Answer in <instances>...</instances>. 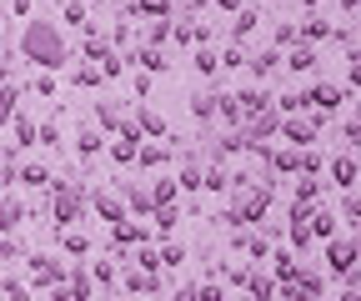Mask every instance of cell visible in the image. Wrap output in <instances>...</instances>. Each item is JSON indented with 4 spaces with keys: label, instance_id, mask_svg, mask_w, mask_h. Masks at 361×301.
Segmentation results:
<instances>
[{
    "label": "cell",
    "instance_id": "11a10c76",
    "mask_svg": "<svg viewBox=\"0 0 361 301\" xmlns=\"http://www.w3.org/2000/svg\"><path fill=\"white\" fill-rule=\"evenodd\" d=\"M96 70H101V80H121V75H126V56H106Z\"/></svg>",
    "mask_w": 361,
    "mask_h": 301
},
{
    "label": "cell",
    "instance_id": "f35d334b",
    "mask_svg": "<svg viewBox=\"0 0 361 301\" xmlns=\"http://www.w3.org/2000/svg\"><path fill=\"white\" fill-rule=\"evenodd\" d=\"M191 66H196V75H206V80H216V75H221V56H216V46H196V56H191Z\"/></svg>",
    "mask_w": 361,
    "mask_h": 301
},
{
    "label": "cell",
    "instance_id": "f546056e",
    "mask_svg": "<svg viewBox=\"0 0 361 301\" xmlns=\"http://www.w3.org/2000/svg\"><path fill=\"white\" fill-rule=\"evenodd\" d=\"M156 256H161V271H180L191 262V251H186V241H176V236H166L161 246H156Z\"/></svg>",
    "mask_w": 361,
    "mask_h": 301
},
{
    "label": "cell",
    "instance_id": "4316f807",
    "mask_svg": "<svg viewBox=\"0 0 361 301\" xmlns=\"http://www.w3.org/2000/svg\"><path fill=\"white\" fill-rule=\"evenodd\" d=\"M256 25H261V11H256V6H241V11L231 16V46H246V40L256 35Z\"/></svg>",
    "mask_w": 361,
    "mask_h": 301
},
{
    "label": "cell",
    "instance_id": "d6986e66",
    "mask_svg": "<svg viewBox=\"0 0 361 301\" xmlns=\"http://www.w3.org/2000/svg\"><path fill=\"white\" fill-rule=\"evenodd\" d=\"M231 96H236V106H241V121L271 111V91H266V85H241V91H231Z\"/></svg>",
    "mask_w": 361,
    "mask_h": 301
},
{
    "label": "cell",
    "instance_id": "f6af8a7d",
    "mask_svg": "<svg viewBox=\"0 0 361 301\" xmlns=\"http://www.w3.org/2000/svg\"><path fill=\"white\" fill-rule=\"evenodd\" d=\"M126 266H135V271H151V276H156V271H161V256H156V246H135Z\"/></svg>",
    "mask_w": 361,
    "mask_h": 301
},
{
    "label": "cell",
    "instance_id": "816d5d0a",
    "mask_svg": "<svg viewBox=\"0 0 361 301\" xmlns=\"http://www.w3.org/2000/svg\"><path fill=\"white\" fill-rule=\"evenodd\" d=\"M271 46H276V51H291V46H296V20H281L276 30H271Z\"/></svg>",
    "mask_w": 361,
    "mask_h": 301
},
{
    "label": "cell",
    "instance_id": "83f0119b",
    "mask_svg": "<svg viewBox=\"0 0 361 301\" xmlns=\"http://www.w3.org/2000/svg\"><path fill=\"white\" fill-rule=\"evenodd\" d=\"M146 186H151V201H156V206H180V186H176L171 171H156Z\"/></svg>",
    "mask_w": 361,
    "mask_h": 301
},
{
    "label": "cell",
    "instance_id": "db71d44e",
    "mask_svg": "<svg viewBox=\"0 0 361 301\" xmlns=\"http://www.w3.org/2000/svg\"><path fill=\"white\" fill-rule=\"evenodd\" d=\"M336 131H341V151H356V141H361V121H356V116H346Z\"/></svg>",
    "mask_w": 361,
    "mask_h": 301
},
{
    "label": "cell",
    "instance_id": "7bdbcfd3",
    "mask_svg": "<svg viewBox=\"0 0 361 301\" xmlns=\"http://www.w3.org/2000/svg\"><path fill=\"white\" fill-rule=\"evenodd\" d=\"M71 85H80V91H101L106 80H101L96 66H85V61H80V66H71Z\"/></svg>",
    "mask_w": 361,
    "mask_h": 301
},
{
    "label": "cell",
    "instance_id": "680465c9",
    "mask_svg": "<svg viewBox=\"0 0 361 301\" xmlns=\"http://www.w3.org/2000/svg\"><path fill=\"white\" fill-rule=\"evenodd\" d=\"M16 80V66H11V56H0V85H11Z\"/></svg>",
    "mask_w": 361,
    "mask_h": 301
},
{
    "label": "cell",
    "instance_id": "e0dca14e",
    "mask_svg": "<svg viewBox=\"0 0 361 301\" xmlns=\"http://www.w3.org/2000/svg\"><path fill=\"white\" fill-rule=\"evenodd\" d=\"M130 116V106L126 101H96V111H90V125L96 131H106V136H116V125Z\"/></svg>",
    "mask_w": 361,
    "mask_h": 301
},
{
    "label": "cell",
    "instance_id": "e575fe53",
    "mask_svg": "<svg viewBox=\"0 0 361 301\" xmlns=\"http://www.w3.org/2000/svg\"><path fill=\"white\" fill-rule=\"evenodd\" d=\"M216 116L226 121V131H241V125H246V121H241V106H236L231 91H216Z\"/></svg>",
    "mask_w": 361,
    "mask_h": 301
},
{
    "label": "cell",
    "instance_id": "2e32d148",
    "mask_svg": "<svg viewBox=\"0 0 361 301\" xmlns=\"http://www.w3.org/2000/svg\"><path fill=\"white\" fill-rule=\"evenodd\" d=\"M246 70H251V85H266L271 75L281 70V51L276 46H261L256 56H246Z\"/></svg>",
    "mask_w": 361,
    "mask_h": 301
},
{
    "label": "cell",
    "instance_id": "7c38bea8",
    "mask_svg": "<svg viewBox=\"0 0 361 301\" xmlns=\"http://www.w3.org/2000/svg\"><path fill=\"white\" fill-rule=\"evenodd\" d=\"M66 296L71 301H96L101 291H96V281H90V271H85V262H66Z\"/></svg>",
    "mask_w": 361,
    "mask_h": 301
},
{
    "label": "cell",
    "instance_id": "cb8c5ba5",
    "mask_svg": "<svg viewBox=\"0 0 361 301\" xmlns=\"http://www.w3.org/2000/svg\"><path fill=\"white\" fill-rule=\"evenodd\" d=\"M322 40H331V20H322V16L296 20V46H322Z\"/></svg>",
    "mask_w": 361,
    "mask_h": 301
},
{
    "label": "cell",
    "instance_id": "6125c7cd",
    "mask_svg": "<svg viewBox=\"0 0 361 301\" xmlns=\"http://www.w3.org/2000/svg\"><path fill=\"white\" fill-rule=\"evenodd\" d=\"M11 16L20 20V16H30V0H11Z\"/></svg>",
    "mask_w": 361,
    "mask_h": 301
},
{
    "label": "cell",
    "instance_id": "ac0fdd59",
    "mask_svg": "<svg viewBox=\"0 0 361 301\" xmlns=\"http://www.w3.org/2000/svg\"><path fill=\"white\" fill-rule=\"evenodd\" d=\"M306 231H311V241H331V236H341V221H336V211H331V206H311Z\"/></svg>",
    "mask_w": 361,
    "mask_h": 301
},
{
    "label": "cell",
    "instance_id": "b9f144b4",
    "mask_svg": "<svg viewBox=\"0 0 361 301\" xmlns=\"http://www.w3.org/2000/svg\"><path fill=\"white\" fill-rule=\"evenodd\" d=\"M0 301H35V291H30L16 271H6V276H0Z\"/></svg>",
    "mask_w": 361,
    "mask_h": 301
},
{
    "label": "cell",
    "instance_id": "9a60e30c",
    "mask_svg": "<svg viewBox=\"0 0 361 301\" xmlns=\"http://www.w3.org/2000/svg\"><path fill=\"white\" fill-rule=\"evenodd\" d=\"M171 20L176 16V0H126V11H121V20Z\"/></svg>",
    "mask_w": 361,
    "mask_h": 301
},
{
    "label": "cell",
    "instance_id": "9c48e42d",
    "mask_svg": "<svg viewBox=\"0 0 361 301\" xmlns=\"http://www.w3.org/2000/svg\"><path fill=\"white\" fill-rule=\"evenodd\" d=\"M130 121H135V131H141V141H166V136H171V121H166L156 106H146V101L130 106Z\"/></svg>",
    "mask_w": 361,
    "mask_h": 301
},
{
    "label": "cell",
    "instance_id": "ee69618b",
    "mask_svg": "<svg viewBox=\"0 0 361 301\" xmlns=\"http://www.w3.org/2000/svg\"><path fill=\"white\" fill-rule=\"evenodd\" d=\"M25 91H35L40 101H56V96H61V75H51V70H40V75H35V80L25 85Z\"/></svg>",
    "mask_w": 361,
    "mask_h": 301
},
{
    "label": "cell",
    "instance_id": "7a4b0ae2",
    "mask_svg": "<svg viewBox=\"0 0 361 301\" xmlns=\"http://www.w3.org/2000/svg\"><path fill=\"white\" fill-rule=\"evenodd\" d=\"M85 196H90V186L75 176H56L51 181V226L56 231H66V226H80L85 216H90V206H85Z\"/></svg>",
    "mask_w": 361,
    "mask_h": 301
},
{
    "label": "cell",
    "instance_id": "603a6c76",
    "mask_svg": "<svg viewBox=\"0 0 361 301\" xmlns=\"http://www.w3.org/2000/svg\"><path fill=\"white\" fill-rule=\"evenodd\" d=\"M56 25L61 30H90V0H61Z\"/></svg>",
    "mask_w": 361,
    "mask_h": 301
},
{
    "label": "cell",
    "instance_id": "1f68e13d",
    "mask_svg": "<svg viewBox=\"0 0 361 301\" xmlns=\"http://www.w3.org/2000/svg\"><path fill=\"white\" fill-rule=\"evenodd\" d=\"M171 176H176L180 196H196V191H201V161H196V156H186V161H180V166L171 171Z\"/></svg>",
    "mask_w": 361,
    "mask_h": 301
},
{
    "label": "cell",
    "instance_id": "60d3db41",
    "mask_svg": "<svg viewBox=\"0 0 361 301\" xmlns=\"http://www.w3.org/2000/svg\"><path fill=\"white\" fill-rule=\"evenodd\" d=\"M11 136H16V151H30V146H35V116L20 111V116L11 121Z\"/></svg>",
    "mask_w": 361,
    "mask_h": 301
},
{
    "label": "cell",
    "instance_id": "3957f363",
    "mask_svg": "<svg viewBox=\"0 0 361 301\" xmlns=\"http://www.w3.org/2000/svg\"><path fill=\"white\" fill-rule=\"evenodd\" d=\"M56 281H66V262L51 251H25V286L30 291H51Z\"/></svg>",
    "mask_w": 361,
    "mask_h": 301
},
{
    "label": "cell",
    "instance_id": "7dc6e473",
    "mask_svg": "<svg viewBox=\"0 0 361 301\" xmlns=\"http://www.w3.org/2000/svg\"><path fill=\"white\" fill-rule=\"evenodd\" d=\"M336 221H346V231L361 221V201H356V191H341V211H336Z\"/></svg>",
    "mask_w": 361,
    "mask_h": 301
},
{
    "label": "cell",
    "instance_id": "94428289",
    "mask_svg": "<svg viewBox=\"0 0 361 301\" xmlns=\"http://www.w3.org/2000/svg\"><path fill=\"white\" fill-rule=\"evenodd\" d=\"M341 301H361V291H356V276H351V281L341 286Z\"/></svg>",
    "mask_w": 361,
    "mask_h": 301
},
{
    "label": "cell",
    "instance_id": "836d02e7",
    "mask_svg": "<svg viewBox=\"0 0 361 301\" xmlns=\"http://www.w3.org/2000/svg\"><path fill=\"white\" fill-rule=\"evenodd\" d=\"M171 20H176V16H171ZM171 20H146L135 40H141V46H156V51H166V46H171Z\"/></svg>",
    "mask_w": 361,
    "mask_h": 301
},
{
    "label": "cell",
    "instance_id": "8992f818",
    "mask_svg": "<svg viewBox=\"0 0 361 301\" xmlns=\"http://www.w3.org/2000/svg\"><path fill=\"white\" fill-rule=\"evenodd\" d=\"M85 206H90V216H101V226H116V221H126V216H130L116 186H90Z\"/></svg>",
    "mask_w": 361,
    "mask_h": 301
},
{
    "label": "cell",
    "instance_id": "681fc988",
    "mask_svg": "<svg viewBox=\"0 0 361 301\" xmlns=\"http://www.w3.org/2000/svg\"><path fill=\"white\" fill-rule=\"evenodd\" d=\"M0 262H25V241H20V231L0 236Z\"/></svg>",
    "mask_w": 361,
    "mask_h": 301
},
{
    "label": "cell",
    "instance_id": "f1b7e54d",
    "mask_svg": "<svg viewBox=\"0 0 361 301\" xmlns=\"http://www.w3.org/2000/svg\"><path fill=\"white\" fill-rule=\"evenodd\" d=\"M266 171H271V176H296V146H271L266 151Z\"/></svg>",
    "mask_w": 361,
    "mask_h": 301
},
{
    "label": "cell",
    "instance_id": "d6a6232c",
    "mask_svg": "<svg viewBox=\"0 0 361 301\" xmlns=\"http://www.w3.org/2000/svg\"><path fill=\"white\" fill-rule=\"evenodd\" d=\"M85 271H90V281H96V291H111V286L121 281V266L111 262V256H101V262H85Z\"/></svg>",
    "mask_w": 361,
    "mask_h": 301
},
{
    "label": "cell",
    "instance_id": "6da1fadb",
    "mask_svg": "<svg viewBox=\"0 0 361 301\" xmlns=\"http://www.w3.org/2000/svg\"><path fill=\"white\" fill-rule=\"evenodd\" d=\"M20 56L35 66V70H66L71 66V46H66V30L56 25V20H45V16H35V20H25V30H20Z\"/></svg>",
    "mask_w": 361,
    "mask_h": 301
},
{
    "label": "cell",
    "instance_id": "4dcf8cb0",
    "mask_svg": "<svg viewBox=\"0 0 361 301\" xmlns=\"http://www.w3.org/2000/svg\"><path fill=\"white\" fill-rule=\"evenodd\" d=\"M246 301H276V281L266 276V266H251V276H246Z\"/></svg>",
    "mask_w": 361,
    "mask_h": 301
},
{
    "label": "cell",
    "instance_id": "5b68a950",
    "mask_svg": "<svg viewBox=\"0 0 361 301\" xmlns=\"http://www.w3.org/2000/svg\"><path fill=\"white\" fill-rule=\"evenodd\" d=\"M326 296V271L316 266H301L291 286H276V301H322Z\"/></svg>",
    "mask_w": 361,
    "mask_h": 301
},
{
    "label": "cell",
    "instance_id": "d4e9b609",
    "mask_svg": "<svg viewBox=\"0 0 361 301\" xmlns=\"http://www.w3.org/2000/svg\"><path fill=\"white\" fill-rule=\"evenodd\" d=\"M56 241H61V251H66V256H75V262H85V256L96 251L90 231H80V226H66V231H56Z\"/></svg>",
    "mask_w": 361,
    "mask_h": 301
},
{
    "label": "cell",
    "instance_id": "7402d4cb",
    "mask_svg": "<svg viewBox=\"0 0 361 301\" xmlns=\"http://www.w3.org/2000/svg\"><path fill=\"white\" fill-rule=\"evenodd\" d=\"M20 111H25V80H11V85H0V125H11Z\"/></svg>",
    "mask_w": 361,
    "mask_h": 301
},
{
    "label": "cell",
    "instance_id": "5bb4252c",
    "mask_svg": "<svg viewBox=\"0 0 361 301\" xmlns=\"http://www.w3.org/2000/svg\"><path fill=\"white\" fill-rule=\"evenodd\" d=\"M161 276H166V271H156V276H151V271H135V266H126V271H121V281H116V286H121V291H126V296H156V291H161V286H166V281H161Z\"/></svg>",
    "mask_w": 361,
    "mask_h": 301
},
{
    "label": "cell",
    "instance_id": "44dd1931",
    "mask_svg": "<svg viewBox=\"0 0 361 301\" xmlns=\"http://www.w3.org/2000/svg\"><path fill=\"white\" fill-rule=\"evenodd\" d=\"M171 161H176V151L166 141H141V151H135V166L141 171H166Z\"/></svg>",
    "mask_w": 361,
    "mask_h": 301
},
{
    "label": "cell",
    "instance_id": "9f6ffc18",
    "mask_svg": "<svg viewBox=\"0 0 361 301\" xmlns=\"http://www.w3.org/2000/svg\"><path fill=\"white\" fill-rule=\"evenodd\" d=\"M126 75H130V96L146 101V96H151V75H141V70H126Z\"/></svg>",
    "mask_w": 361,
    "mask_h": 301
},
{
    "label": "cell",
    "instance_id": "6f0895ef",
    "mask_svg": "<svg viewBox=\"0 0 361 301\" xmlns=\"http://www.w3.org/2000/svg\"><path fill=\"white\" fill-rule=\"evenodd\" d=\"M171 301H196V281H186V286H176V291H171Z\"/></svg>",
    "mask_w": 361,
    "mask_h": 301
},
{
    "label": "cell",
    "instance_id": "bcb514c9",
    "mask_svg": "<svg viewBox=\"0 0 361 301\" xmlns=\"http://www.w3.org/2000/svg\"><path fill=\"white\" fill-rule=\"evenodd\" d=\"M191 116H196L201 125H211V121H216V91H201V96H191Z\"/></svg>",
    "mask_w": 361,
    "mask_h": 301
},
{
    "label": "cell",
    "instance_id": "ba28073f",
    "mask_svg": "<svg viewBox=\"0 0 361 301\" xmlns=\"http://www.w3.org/2000/svg\"><path fill=\"white\" fill-rule=\"evenodd\" d=\"M326 186H336V191H356V181H361V171H356V151H336V156H326Z\"/></svg>",
    "mask_w": 361,
    "mask_h": 301
},
{
    "label": "cell",
    "instance_id": "30bf717a",
    "mask_svg": "<svg viewBox=\"0 0 361 301\" xmlns=\"http://www.w3.org/2000/svg\"><path fill=\"white\" fill-rule=\"evenodd\" d=\"M126 70H141V75H151V80H156V75H166V70H171V56H166V51H156V46H135V51L126 56Z\"/></svg>",
    "mask_w": 361,
    "mask_h": 301
},
{
    "label": "cell",
    "instance_id": "277c9868",
    "mask_svg": "<svg viewBox=\"0 0 361 301\" xmlns=\"http://www.w3.org/2000/svg\"><path fill=\"white\" fill-rule=\"evenodd\" d=\"M326 246V271L336 276V281H351L356 276V256H361V246H356V231H346V236H331V241H322Z\"/></svg>",
    "mask_w": 361,
    "mask_h": 301
},
{
    "label": "cell",
    "instance_id": "c3c4849f",
    "mask_svg": "<svg viewBox=\"0 0 361 301\" xmlns=\"http://www.w3.org/2000/svg\"><path fill=\"white\" fill-rule=\"evenodd\" d=\"M35 146L61 151V125H56V121H35Z\"/></svg>",
    "mask_w": 361,
    "mask_h": 301
},
{
    "label": "cell",
    "instance_id": "484cf974",
    "mask_svg": "<svg viewBox=\"0 0 361 301\" xmlns=\"http://www.w3.org/2000/svg\"><path fill=\"white\" fill-rule=\"evenodd\" d=\"M106 141H111L106 131H96V125H80V131H75V156H80V161H96V156L106 151Z\"/></svg>",
    "mask_w": 361,
    "mask_h": 301
},
{
    "label": "cell",
    "instance_id": "ffe728a7",
    "mask_svg": "<svg viewBox=\"0 0 361 301\" xmlns=\"http://www.w3.org/2000/svg\"><path fill=\"white\" fill-rule=\"evenodd\" d=\"M281 66L291 75H311L316 66H322V51H316V46H291V51H281Z\"/></svg>",
    "mask_w": 361,
    "mask_h": 301
},
{
    "label": "cell",
    "instance_id": "be15d7a7",
    "mask_svg": "<svg viewBox=\"0 0 361 301\" xmlns=\"http://www.w3.org/2000/svg\"><path fill=\"white\" fill-rule=\"evenodd\" d=\"M356 6H361V0H341V11H346V16H356Z\"/></svg>",
    "mask_w": 361,
    "mask_h": 301
},
{
    "label": "cell",
    "instance_id": "4fadbf2b",
    "mask_svg": "<svg viewBox=\"0 0 361 301\" xmlns=\"http://www.w3.org/2000/svg\"><path fill=\"white\" fill-rule=\"evenodd\" d=\"M51 181H56V171L45 161H20L16 166V186L20 191H51Z\"/></svg>",
    "mask_w": 361,
    "mask_h": 301
},
{
    "label": "cell",
    "instance_id": "8d00e7d4",
    "mask_svg": "<svg viewBox=\"0 0 361 301\" xmlns=\"http://www.w3.org/2000/svg\"><path fill=\"white\" fill-rule=\"evenodd\" d=\"M322 191H326V181H322V176H301L291 201H296V206H322Z\"/></svg>",
    "mask_w": 361,
    "mask_h": 301
},
{
    "label": "cell",
    "instance_id": "74e56055",
    "mask_svg": "<svg viewBox=\"0 0 361 301\" xmlns=\"http://www.w3.org/2000/svg\"><path fill=\"white\" fill-rule=\"evenodd\" d=\"M135 151H141V141H121V136H111V141H106L111 166H135Z\"/></svg>",
    "mask_w": 361,
    "mask_h": 301
},
{
    "label": "cell",
    "instance_id": "91938a15",
    "mask_svg": "<svg viewBox=\"0 0 361 301\" xmlns=\"http://www.w3.org/2000/svg\"><path fill=\"white\" fill-rule=\"evenodd\" d=\"M211 6H216L221 16H236V11H241V0H211Z\"/></svg>",
    "mask_w": 361,
    "mask_h": 301
},
{
    "label": "cell",
    "instance_id": "8fae6325",
    "mask_svg": "<svg viewBox=\"0 0 361 301\" xmlns=\"http://www.w3.org/2000/svg\"><path fill=\"white\" fill-rule=\"evenodd\" d=\"M151 226L146 221H135V216H126V221H116L111 226V246H121V251H135V246H151Z\"/></svg>",
    "mask_w": 361,
    "mask_h": 301
},
{
    "label": "cell",
    "instance_id": "52a82bcc",
    "mask_svg": "<svg viewBox=\"0 0 361 301\" xmlns=\"http://www.w3.org/2000/svg\"><path fill=\"white\" fill-rule=\"evenodd\" d=\"M301 96H306V111H322V116H336L346 106L336 80H311V85H301Z\"/></svg>",
    "mask_w": 361,
    "mask_h": 301
},
{
    "label": "cell",
    "instance_id": "f907efd6",
    "mask_svg": "<svg viewBox=\"0 0 361 301\" xmlns=\"http://www.w3.org/2000/svg\"><path fill=\"white\" fill-rule=\"evenodd\" d=\"M196 301H231V291H226L216 276H206V281H196Z\"/></svg>",
    "mask_w": 361,
    "mask_h": 301
},
{
    "label": "cell",
    "instance_id": "f5cc1de1",
    "mask_svg": "<svg viewBox=\"0 0 361 301\" xmlns=\"http://www.w3.org/2000/svg\"><path fill=\"white\" fill-rule=\"evenodd\" d=\"M221 56V70H241L246 66V46H231V40H226V51H216Z\"/></svg>",
    "mask_w": 361,
    "mask_h": 301
},
{
    "label": "cell",
    "instance_id": "d590c367",
    "mask_svg": "<svg viewBox=\"0 0 361 301\" xmlns=\"http://www.w3.org/2000/svg\"><path fill=\"white\" fill-rule=\"evenodd\" d=\"M322 166H326V151L322 146H301L296 151V176H322Z\"/></svg>",
    "mask_w": 361,
    "mask_h": 301
},
{
    "label": "cell",
    "instance_id": "ab89813d",
    "mask_svg": "<svg viewBox=\"0 0 361 301\" xmlns=\"http://www.w3.org/2000/svg\"><path fill=\"white\" fill-rule=\"evenodd\" d=\"M226 161H211V166H201V191H211V196H221L226 191Z\"/></svg>",
    "mask_w": 361,
    "mask_h": 301
}]
</instances>
